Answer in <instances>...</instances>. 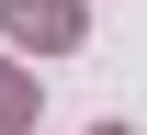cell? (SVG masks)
<instances>
[{"label":"cell","mask_w":147,"mask_h":135,"mask_svg":"<svg viewBox=\"0 0 147 135\" xmlns=\"http://www.w3.org/2000/svg\"><path fill=\"white\" fill-rule=\"evenodd\" d=\"M102 135H125V124H102Z\"/></svg>","instance_id":"3"},{"label":"cell","mask_w":147,"mask_h":135,"mask_svg":"<svg viewBox=\"0 0 147 135\" xmlns=\"http://www.w3.org/2000/svg\"><path fill=\"white\" fill-rule=\"evenodd\" d=\"M23 124H34V79L0 57V135H23Z\"/></svg>","instance_id":"2"},{"label":"cell","mask_w":147,"mask_h":135,"mask_svg":"<svg viewBox=\"0 0 147 135\" xmlns=\"http://www.w3.org/2000/svg\"><path fill=\"white\" fill-rule=\"evenodd\" d=\"M0 23L23 45H79V0H0Z\"/></svg>","instance_id":"1"}]
</instances>
